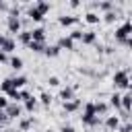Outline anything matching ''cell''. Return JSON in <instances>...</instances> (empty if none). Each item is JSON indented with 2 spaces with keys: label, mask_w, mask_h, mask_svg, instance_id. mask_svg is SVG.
I'll use <instances>...</instances> for the list:
<instances>
[{
  "label": "cell",
  "mask_w": 132,
  "mask_h": 132,
  "mask_svg": "<svg viewBox=\"0 0 132 132\" xmlns=\"http://www.w3.org/2000/svg\"><path fill=\"white\" fill-rule=\"evenodd\" d=\"M21 19H19V12H14V10H10V14H8V19H6V27H8V31L10 33H21Z\"/></svg>",
  "instance_id": "4"
},
{
  "label": "cell",
  "mask_w": 132,
  "mask_h": 132,
  "mask_svg": "<svg viewBox=\"0 0 132 132\" xmlns=\"http://www.w3.org/2000/svg\"><path fill=\"white\" fill-rule=\"evenodd\" d=\"M0 89H2L4 93H8V91H12V80H10V78H4V80L0 82Z\"/></svg>",
  "instance_id": "24"
},
{
  "label": "cell",
  "mask_w": 132,
  "mask_h": 132,
  "mask_svg": "<svg viewBox=\"0 0 132 132\" xmlns=\"http://www.w3.org/2000/svg\"><path fill=\"white\" fill-rule=\"evenodd\" d=\"M130 130H132V126H130V124H124V126L120 128V132H130Z\"/></svg>",
  "instance_id": "34"
},
{
  "label": "cell",
  "mask_w": 132,
  "mask_h": 132,
  "mask_svg": "<svg viewBox=\"0 0 132 132\" xmlns=\"http://www.w3.org/2000/svg\"><path fill=\"white\" fill-rule=\"evenodd\" d=\"M109 103L118 109V107H120V95H118V93H113V95H111V99H109Z\"/></svg>",
  "instance_id": "29"
},
{
  "label": "cell",
  "mask_w": 132,
  "mask_h": 132,
  "mask_svg": "<svg viewBox=\"0 0 132 132\" xmlns=\"http://www.w3.org/2000/svg\"><path fill=\"white\" fill-rule=\"evenodd\" d=\"M70 6H72V8H78V6H80V2H76V0H72V2H70Z\"/></svg>",
  "instance_id": "38"
},
{
  "label": "cell",
  "mask_w": 132,
  "mask_h": 132,
  "mask_svg": "<svg viewBox=\"0 0 132 132\" xmlns=\"http://www.w3.org/2000/svg\"><path fill=\"white\" fill-rule=\"evenodd\" d=\"M39 99H41V103H43V105H50V103H52V95H47V93H41V97H39Z\"/></svg>",
  "instance_id": "31"
},
{
  "label": "cell",
  "mask_w": 132,
  "mask_h": 132,
  "mask_svg": "<svg viewBox=\"0 0 132 132\" xmlns=\"http://www.w3.org/2000/svg\"><path fill=\"white\" fill-rule=\"evenodd\" d=\"M4 8H6V4H4V2L0 0V10H4Z\"/></svg>",
  "instance_id": "39"
},
{
  "label": "cell",
  "mask_w": 132,
  "mask_h": 132,
  "mask_svg": "<svg viewBox=\"0 0 132 132\" xmlns=\"http://www.w3.org/2000/svg\"><path fill=\"white\" fill-rule=\"evenodd\" d=\"M35 105H37V99H35L33 95H31L29 99H25V109H27V111H33V107H35Z\"/></svg>",
  "instance_id": "23"
},
{
  "label": "cell",
  "mask_w": 132,
  "mask_h": 132,
  "mask_svg": "<svg viewBox=\"0 0 132 132\" xmlns=\"http://www.w3.org/2000/svg\"><path fill=\"white\" fill-rule=\"evenodd\" d=\"M82 116H87V118H89V116H97V113H95V103H87Z\"/></svg>",
  "instance_id": "25"
},
{
  "label": "cell",
  "mask_w": 132,
  "mask_h": 132,
  "mask_svg": "<svg viewBox=\"0 0 132 132\" xmlns=\"http://www.w3.org/2000/svg\"><path fill=\"white\" fill-rule=\"evenodd\" d=\"M50 8H52V4H50V2L39 0V2H35V4H31V6H29L27 16H29L31 21H35V23H41V21H43V16L50 12Z\"/></svg>",
  "instance_id": "1"
},
{
  "label": "cell",
  "mask_w": 132,
  "mask_h": 132,
  "mask_svg": "<svg viewBox=\"0 0 132 132\" xmlns=\"http://www.w3.org/2000/svg\"><path fill=\"white\" fill-rule=\"evenodd\" d=\"M105 128L107 130H118L120 128V118L118 116H107L105 118Z\"/></svg>",
  "instance_id": "10"
},
{
  "label": "cell",
  "mask_w": 132,
  "mask_h": 132,
  "mask_svg": "<svg viewBox=\"0 0 132 132\" xmlns=\"http://www.w3.org/2000/svg\"><path fill=\"white\" fill-rule=\"evenodd\" d=\"M113 85H116V89H126V91H130V70L126 68V70H118L116 74H113Z\"/></svg>",
  "instance_id": "3"
},
{
  "label": "cell",
  "mask_w": 132,
  "mask_h": 132,
  "mask_svg": "<svg viewBox=\"0 0 132 132\" xmlns=\"http://www.w3.org/2000/svg\"><path fill=\"white\" fill-rule=\"evenodd\" d=\"M27 47H29L31 52H35V54H41V52H45V43H39V41H31Z\"/></svg>",
  "instance_id": "16"
},
{
  "label": "cell",
  "mask_w": 132,
  "mask_h": 132,
  "mask_svg": "<svg viewBox=\"0 0 132 132\" xmlns=\"http://www.w3.org/2000/svg\"><path fill=\"white\" fill-rule=\"evenodd\" d=\"M4 113H6L8 120H10V118H19V116H21V105H19V103H8L6 109H4Z\"/></svg>",
  "instance_id": "8"
},
{
  "label": "cell",
  "mask_w": 132,
  "mask_h": 132,
  "mask_svg": "<svg viewBox=\"0 0 132 132\" xmlns=\"http://www.w3.org/2000/svg\"><path fill=\"white\" fill-rule=\"evenodd\" d=\"M31 124H33V118H27V120H21V124H19V126H21V130H27Z\"/></svg>",
  "instance_id": "30"
},
{
  "label": "cell",
  "mask_w": 132,
  "mask_h": 132,
  "mask_svg": "<svg viewBox=\"0 0 132 132\" xmlns=\"http://www.w3.org/2000/svg\"><path fill=\"white\" fill-rule=\"evenodd\" d=\"M8 62H10V68H14V70H21V68H23V60H21V58H16V56H14V58H10Z\"/></svg>",
  "instance_id": "22"
},
{
  "label": "cell",
  "mask_w": 132,
  "mask_h": 132,
  "mask_svg": "<svg viewBox=\"0 0 132 132\" xmlns=\"http://www.w3.org/2000/svg\"><path fill=\"white\" fill-rule=\"evenodd\" d=\"M19 41L25 43V45H29L31 43V31H21L19 33Z\"/></svg>",
  "instance_id": "19"
},
{
  "label": "cell",
  "mask_w": 132,
  "mask_h": 132,
  "mask_svg": "<svg viewBox=\"0 0 132 132\" xmlns=\"http://www.w3.org/2000/svg\"><path fill=\"white\" fill-rule=\"evenodd\" d=\"M130 33H132V23H130V21H124V23L116 29V41L122 43V45H126V47H130V45H132Z\"/></svg>",
  "instance_id": "2"
},
{
  "label": "cell",
  "mask_w": 132,
  "mask_h": 132,
  "mask_svg": "<svg viewBox=\"0 0 132 132\" xmlns=\"http://www.w3.org/2000/svg\"><path fill=\"white\" fill-rule=\"evenodd\" d=\"M101 21V16L97 14V12H93V10H89L87 14H85V23H89V25H97Z\"/></svg>",
  "instance_id": "14"
},
{
  "label": "cell",
  "mask_w": 132,
  "mask_h": 132,
  "mask_svg": "<svg viewBox=\"0 0 132 132\" xmlns=\"http://www.w3.org/2000/svg\"><path fill=\"white\" fill-rule=\"evenodd\" d=\"M56 45H58L60 50H62V47H64V50H74V41H72L70 37H60Z\"/></svg>",
  "instance_id": "13"
},
{
  "label": "cell",
  "mask_w": 132,
  "mask_h": 132,
  "mask_svg": "<svg viewBox=\"0 0 132 132\" xmlns=\"http://www.w3.org/2000/svg\"><path fill=\"white\" fill-rule=\"evenodd\" d=\"M93 6H95V8H99V10H105V12L113 10V2H95Z\"/></svg>",
  "instance_id": "18"
},
{
  "label": "cell",
  "mask_w": 132,
  "mask_h": 132,
  "mask_svg": "<svg viewBox=\"0 0 132 132\" xmlns=\"http://www.w3.org/2000/svg\"><path fill=\"white\" fill-rule=\"evenodd\" d=\"M45 56H50V58H54V56H58L60 54V47L58 45H50V47H45V52H43Z\"/></svg>",
  "instance_id": "21"
},
{
  "label": "cell",
  "mask_w": 132,
  "mask_h": 132,
  "mask_svg": "<svg viewBox=\"0 0 132 132\" xmlns=\"http://www.w3.org/2000/svg\"><path fill=\"white\" fill-rule=\"evenodd\" d=\"M60 99H62L64 103L70 101V99H74V97H72V89H62V91H60Z\"/></svg>",
  "instance_id": "20"
},
{
  "label": "cell",
  "mask_w": 132,
  "mask_h": 132,
  "mask_svg": "<svg viewBox=\"0 0 132 132\" xmlns=\"http://www.w3.org/2000/svg\"><path fill=\"white\" fill-rule=\"evenodd\" d=\"M80 41H82L85 45H93V43L97 41V35H95L93 31H82V37H80Z\"/></svg>",
  "instance_id": "12"
},
{
  "label": "cell",
  "mask_w": 132,
  "mask_h": 132,
  "mask_svg": "<svg viewBox=\"0 0 132 132\" xmlns=\"http://www.w3.org/2000/svg\"><path fill=\"white\" fill-rule=\"evenodd\" d=\"M31 41L45 43V29H43V27H35V29H31Z\"/></svg>",
  "instance_id": "6"
},
{
  "label": "cell",
  "mask_w": 132,
  "mask_h": 132,
  "mask_svg": "<svg viewBox=\"0 0 132 132\" xmlns=\"http://www.w3.org/2000/svg\"><path fill=\"white\" fill-rule=\"evenodd\" d=\"M14 47H16V43H14V39H12V37L0 35V52H4V54H10Z\"/></svg>",
  "instance_id": "5"
},
{
  "label": "cell",
  "mask_w": 132,
  "mask_h": 132,
  "mask_svg": "<svg viewBox=\"0 0 132 132\" xmlns=\"http://www.w3.org/2000/svg\"><path fill=\"white\" fill-rule=\"evenodd\" d=\"M78 107H80V101H78V99H70V101L64 103V109H66V111H76Z\"/></svg>",
  "instance_id": "17"
},
{
  "label": "cell",
  "mask_w": 132,
  "mask_h": 132,
  "mask_svg": "<svg viewBox=\"0 0 132 132\" xmlns=\"http://www.w3.org/2000/svg\"><path fill=\"white\" fill-rule=\"evenodd\" d=\"M78 21V16H72V14H62L60 19H58V23L62 25V27H70V25H74Z\"/></svg>",
  "instance_id": "11"
},
{
  "label": "cell",
  "mask_w": 132,
  "mask_h": 132,
  "mask_svg": "<svg viewBox=\"0 0 132 132\" xmlns=\"http://www.w3.org/2000/svg\"><path fill=\"white\" fill-rule=\"evenodd\" d=\"M47 132H50V130H47Z\"/></svg>",
  "instance_id": "40"
},
{
  "label": "cell",
  "mask_w": 132,
  "mask_h": 132,
  "mask_svg": "<svg viewBox=\"0 0 132 132\" xmlns=\"http://www.w3.org/2000/svg\"><path fill=\"white\" fill-rule=\"evenodd\" d=\"M12 80V89H16V91H21L25 85H27V76H14V78H10Z\"/></svg>",
  "instance_id": "15"
},
{
  "label": "cell",
  "mask_w": 132,
  "mask_h": 132,
  "mask_svg": "<svg viewBox=\"0 0 132 132\" xmlns=\"http://www.w3.org/2000/svg\"><path fill=\"white\" fill-rule=\"evenodd\" d=\"M8 118H6V113H4V109H0V124H4Z\"/></svg>",
  "instance_id": "35"
},
{
  "label": "cell",
  "mask_w": 132,
  "mask_h": 132,
  "mask_svg": "<svg viewBox=\"0 0 132 132\" xmlns=\"http://www.w3.org/2000/svg\"><path fill=\"white\" fill-rule=\"evenodd\" d=\"M103 19H105L107 23H113V21L118 19V12H116V10H109V12H105V16H103Z\"/></svg>",
  "instance_id": "26"
},
{
  "label": "cell",
  "mask_w": 132,
  "mask_h": 132,
  "mask_svg": "<svg viewBox=\"0 0 132 132\" xmlns=\"http://www.w3.org/2000/svg\"><path fill=\"white\" fill-rule=\"evenodd\" d=\"M62 132H74V128H72V126H64V128H62Z\"/></svg>",
  "instance_id": "37"
},
{
  "label": "cell",
  "mask_w": 132,
  "mask_h": 132,
  "mask_svg": "<svg viewBox=\"0 0 132 132\" xmlns=\"http://www.w3.org/2000/svg\"><path fill=\"white\" fill-rule=\"evenodd\" d=\"M68 37H70V39H72V41H78V39H80V37H82V31H80V29H74V31H72V33H70V35H68Z\"/></svg>",
  "instance_id": "28"
},
{
  "label": "cell",
  "mask_w": 132,
  "mask_h": 132,
  "mask_svg": "<svg viewBox=\"0 0 132 132\" xmlns=\"http://www.w3.org/2000/svg\"><path fill=\"white\" fill-rule=\"evenodd\" d=\"M107 111V103H95V113H105Z\"/></svg>",
  "instance_id": "27"
},
{
  "label": "cell",
  "mask_w": 132,
  "mask_h": 132,
  "mask_svg": "<svg viewBox=\"0 0 132 132\" xmlns=\"http://www.w3.org/2000/svg\"><path fill=\"white\" fill-rule=\"evenodd\" d=\"M80 120H82V124L85 126H89V128H97V126H101V118L99 116H80Z\"/></svg>",
  "instance_id": "9"
},
{
  "label": "cell",
  "mask_w": 132,
  "mask_h": 132,
  "mask_svg": "<svg viewBox=\"0 0 132 132\" xmlns=\"http://www.w3.org/2000/svg\"><path fill=\"white\" fill-rule=\"evenodd\" d=\"M6 60H8V56H6L4 52H0V64H2V62H6Z\"/></svg>",
  "instance_id": "36"
},
{
  "label": "cell",
  "mask_w": 132,
  "mask_h": 132,
  "mask_svg": "<svg viewBox=\"0 0 132 132\" xmlns=\"http://www.w3.org/2000/svg\"><path fill=\"white\" fill-rule=\"evenodd\" d=\"M6 105H8V99L0 95V109H6Z\"/></svg>",
  "instance_id": "33"
},
{
  "label": "cell",
  "mask_w": 132,
  "mask_h": 132,
  "mask_svg": "<svg viewBox=\"0 0 132 132\" xmlns=\"http://www.w3.org/2000/svg\"><path fill=\"white\" fill-rule=\"evenodd\" d=\"M47 82H50L52 87H58V85H60V78H58V76H50V78H47Z\"/></svg>",
  "instance_id": "32"
},
{
  "label": "cell",
  "mask_w": 132,
  "mask_h": 132,
  "mask_svg": "<svg viewBox=\"0 0 132 132\" xmlns=\"http://www.w3.org/2000/svg\"><path fill=\"white\" fill-rule=\"evenodd\" d=\"M130 105H132V95H130V91H126L124 95H120V107L124 109V113H128Z\"/></svg>",
  "instance_id": "7"
}]
</instances>
